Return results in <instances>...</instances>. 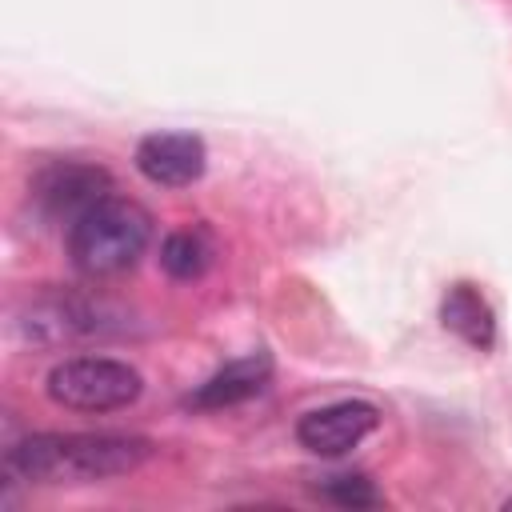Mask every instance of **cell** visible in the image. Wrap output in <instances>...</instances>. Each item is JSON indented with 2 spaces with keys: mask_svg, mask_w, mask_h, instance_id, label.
<instances>
[{
  "mask_svg": "<svg viewBox=\"0 0 512 512\" xmlns=\"http://www.w3.org/2000/svg\"><path fill=\"white\" fill-rule=\"evenodd\" d=\"M212 260H216V236L208 224H184L168 232L160 244V268L180 284L200 280L212 268Z\"/></svg>",
  "mask_w": 512,
  "mask_h": 512,
  "instance_id": "30bf717a",
  "label": "cell"
},
{
  "mask_svg": "<svg viewBox=\"0 0 512 512\" xmlns=\"http://www.w3.org/2000/svg\"><path fill=\"white\" fill-rule=\"evenodd\" d=\"M440 324L448 332H456L476 352H488L496 344V312L484 300V292L476 284H468V280L448 284V292L440 300Z\"/></svg>",
  "mask_w": 512,
  "mask_h": 512,
  "instance_id": "9c48e42d",
  "label": "cell"
},
{
  "mask_svg": "<svg viewBox=\"0 0 512 512\" xmlns=\"http://www.w3.org/2000/svg\"><path fill=\"white\" fill-rule=\"evenodd\" d=\"M152 240V216L128 196H104L68 224V260L88 280L128 272Z\"/></svg>",
  "mask_w": 512,
  "mask_h": 512,
  "instance_id": "7a4b0ae2",
  "label": "cell"
},
{
  "mask_svg": "<svg viewBox=\"0 0 512 512\" xmlns=\"http://www.w3.org/2000/svg\"><path fill=\"white\" fill-rule=\"evenodd\" d=\"M380 424V408L368 400H332L296 420V440L312 456H344Z\"/></svg>",
  "mask_w": 512,
  "mask_h": 512,
  "instance_id": "8992f818",
  "label": "cell"
},
{
  "mask_svg": "<svg viewBox=\"0 0 512 512\" xmlns=\"http://www.w3.org/2000/svg\"><path fill=\"white\" fill-rule=\"evenodd\" d=\"M36 344H76V340H104L128 328V312L112 300L76 296V292H48L32 300L28 316L20 320Z\"/></svg>",
  "mask_w": 512,
  "mask_h": 512,
  "instance_id": "277c9868",
  "label": "cell"
},
{
  "mask_svg": "<svg viewBox=\"0 0 512 512\" xmlns=\"http://www.w3.org/2000/svg\"><path fill=\"white\" fill-rule=\"evenodd\" d=\"M208 148L192 132H148L136 144V168L160 188H188L204 176Z\"/></svg>",
  "mask_w": 512,
  "mask_h": 512,
  "instance_id": "52a82bcc",
  "label": "cell"
},
{
  "mask_svg": "<svg viewBox=\"0 0 512 512\" xmlns=\"http://www.w3.org/2000/svg\"><path fill=\"white\" fill-rule=\"evenodd\" d=\"M44 392L72 412H120L140 400L144 376L116 356H72L48 372Z\"/></svg>",
  "mask_w": 512,
  "mask_h": 512,
  "instance_id": "3957f363",
  "label": "cell"
},
{
  "mask_svg": "<svg viewBox=\"0 0 512 512\" xmlns=\"http://www.w3.org/2000/svg\"><path fill=\"white\" fill-rule=\"evenodd\" d=\"M152 440L128 432H32L4 448V476L24 484H96L148 464Z\"/></svg>",
  "mask_w": 512,
  "mask_h": 512,
  "instance_id": "6da1fadb",
  "label": "cell"
},
{
  "mask_svg": "<svg viewBox=\"0 0 512 512\" xmlns=\"http://www.w3.org/2000/svg\"><path fill=\"white\" fill-rule=\"evenodd\" d=\"M272 380V356L268 352H248L240 360H228L224 368H216L196 392H188V408L196 412H220L232 404H244L252 396H260Z\"/></svg>",
  "mask_w": 512,
  "mask_h": 512,
  "instance_id": "ba28073f",
  "label": "cell"
},
{
  "mask_svg": "<svg viewBox=\"0 0 512 512\" xmlns=\"http://www.w3.org/2000/svg\"><path fill=\"white\" fill-rule=\"evenodd\" d=\"M316 496H324L336 508H380L384 504L380 488L364 472H332V476H320Z\"/></svg>",
  "mask_w": 512,
  "mask_h": 512,
  "instance_id": "8fae6325",
  "label": "cell"
},
{
  "mask_svg": "<svg viewBox=\"0 0 512 512\" xmlns=\"http://www.w3.org/2000/svg\"><path fill=\"white\" fill-rule=\"evenodd\" d=\"M104 196H112V176L100 164H84V160H52L32 180V204L44 220L72 224Z\"/></svg>",
  "mask_w": 512,
  "mask_h": 512,
  "instance_id": "5b68a950",
  "label": "cell"
}]
</instances>
